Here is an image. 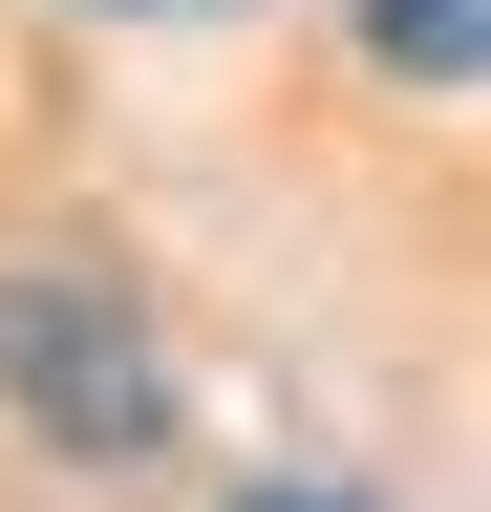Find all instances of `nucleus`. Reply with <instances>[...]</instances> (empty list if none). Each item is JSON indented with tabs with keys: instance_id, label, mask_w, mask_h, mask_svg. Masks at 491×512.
Returning <instances> with one entry per match:
<instances>
[{
	"instance_id": "obj_1",
	"label": "nucleus",
	"mask_w": 491,
	"mask_h": 512,
	"mask_svg": "<svg viewBox=\"0 0 491 512\" xmlns=\"http://www.w3.org/2000/svg\"><path fill=\"white\" fill-rule=\"evenodd\" d=\"M0 406L43 448H86V470H150L171 448V342L129 320L107 256H43V278H0Z\"/></svg>"
},
{
	"instance_id": "obj_2",
	"label": "nucleus",
	"mask_w": 491,
	"mask_h": 512,
	"mask_svg": "<svg viewBox=\"0 0 491 512\" xmlns=\"http://www.w3.org/2000/svg\"><path fill=\"white\" fill-rule=\"evenodd\" d=\"M363 86H491V0H342Z\"/></svg>"
},
{
	"instance_id": "obj_3",
	"label": "nucleus",
	"mask_w": 491,
	"mask_h": 512,
	"mask_svg": "<svg viewBox=\"0 0 491 512\" xmlns=\"http://www.w3.org/2000/svg\"><path fill=\"white\" fill-rule=\"evenodd\" d=\"M86 22H257V0H86Z\"/></svg>"
},
{
	"instance_id": "obj_4",
	"label": "nucleus",
	"mask_w": 491,
	"mask_h": 512,
	"mask_svg": "<svg viewBox=\"0 0 491 512\" xmlns=\"http://www.w3.org/2000/svg\"><path fill=\"white\" fill-rule=\"evenodd\" d=\"M235 512H363V491H235Z\"/></svg>"
}]
</instances>
